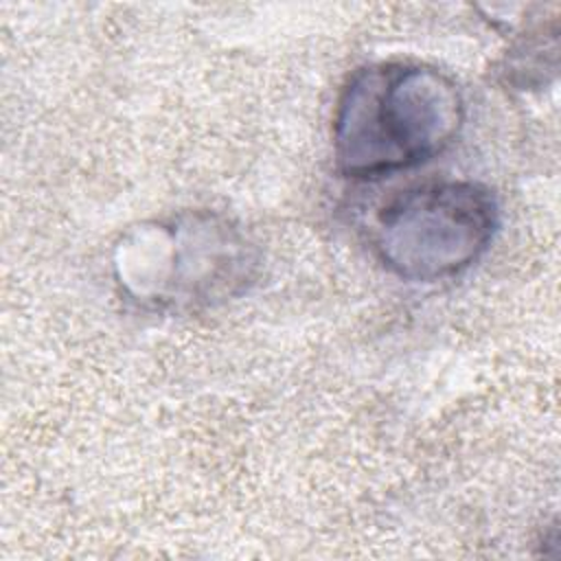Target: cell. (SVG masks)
<instances>
[{
	"mask_svg": "<svg viewBox=\"0 0 561 561\" xmlns=\"http://www.w3.org/2000/svg\"><path fill=\"white\" fill-rule=\"evenodd\" d=\"M256 254L228 219L191 210L131 228L114 248L121 289L151 309L224 302L252 283Z\"/></svg>",
	"mask_w": 561,
	"mask_h": 561,
	"instance_id": "2",
	"label": "cell"
},
{
	"mask_svg": "<svg viewBox=\"0 0 561 561\" xmlns=\"http://www.w3.org/2000/svg\"><path fill=\"white\" fill-rule=\"evenodd\" d=\"M465 121L451 77L414 61L355 70L333 114L335 167L346 178H381L443 153Z\"/></svg>",
	"mask_w": 561,
	"mask_h": 561,
	"instance_id": "1",
	"label": "cell"
},
{
	"mask_svg": "<svg viewBox=\"0 0 561 561\" xmlns=\"http://www.w3.org/2000/svg\"><path fill=\"white\" fill-rule=\"evenodd\" d=\"M500 224L493 193L469 180L427 182L392 197L377 215L379 261L405 280L449 278L493 241Z\"/></svg>",
	"mask_w": 561,
	"mask_h": 561,
	"instance_id": "3",
	"label": "cell"
}]
</instances>
